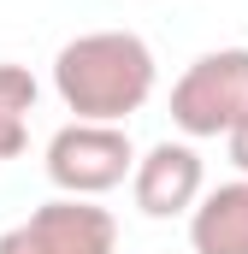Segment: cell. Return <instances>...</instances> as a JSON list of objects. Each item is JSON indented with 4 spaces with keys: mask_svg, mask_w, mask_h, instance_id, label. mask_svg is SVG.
<instances>
[{
    "mask_svg": "<svg viewBox=\"0 0 248 254\" xmlns=\"http://www.w3.org/2000/svg\"><path fill=\"white\" fill-rule=\"evenodd\" d=\"M130 166H136V142H130L124 125L71 119L48 142V184L60 195H77V201H95V195L130 184Z\"/></svg>",
    "mask_w": 248,
    "mask_h": 254,
    "instance_id": "3957f363",
    "label": "cell"
},
{
    "mask_svg": "<svg viewBox=\"0 0 248 254\" xmlns=\"http://www.w3.org/2000/svg\"><path fill=\"white\" fill-rule=\"evenodd\" d=\"M0 254H119V219L95 201L54 195L0 237Z\"/></svg>",
    "mask_w": 248,
    "mask_h": 254,
    "instance_id": "277c9868",
    "label": "cell"
},
{
    "mask_svg": "<svg viewBox=\"0 0 248 254\" xmlns=\"http://www.w3.org/2000/svg\"><path fill=\"white\" fill-rule=\"evenodd\" d=\"M189 249L195 254H248V178L201 190L189 207Z\"/></svg>",
    "mask_w": 248,
    "mask_h": 254,
    "instance_id": "8992f818",
    "label": "cell"
},
{
    "mask_svg": "<svg viewBox=\"0 0 248 254\" xmlns=\"http://www.w3.org/2000/svg\"><path fill=\"white\" fill-rule=\"evenodd\" d=\"M36 77L24 65H0V160H18L30 142V113H36Z\"/></svg>",
    "mask_w": 248,
    "mask_h": 254,
    "instance_id": "52a82bcc",
    "label": "cell"
},
{
    "mask_svg": "<svg viewBox=\"0 0 248 254\" xmlns=\"http://www.w3.org/2000/svg\"><path fill=\"white\" fill-rule=\"evenodd\" d=\"M225 148H231V166H237V172L248 178V119L231 130V136H225Z\"/></svg>",
    "mask_w": 248,
    "mask_h": 254,
    "instance_id": "ba28073f",
    "label": "cell"
},
{
    "mask_svg": "<svg viewBox=\"0 0 248 254\" xmlns=\"http://www.w3.org/2000/svg\"><path fill=\"white\" fill-rule=\"evenodd\" d=\"M160 83L154 48L136 30H83L54 54V95L83 125H124Z\"/></svg>",
    "mask_w": 248,
    "mask_h": 254,
    "instance_id": "6da1fadb",
    "label": "cell"
},
{
    "mask_svg": "<svg viewBox=\"0 0 248 254\" xmlns=\"http://www.w3.org/2000/svg\"><path fill=\"white\" fill-rule=\"evenodd\" d=\"M201 190H207V172H201V154L189 142H154L130 166V201L148 219H184L201 201Z\"/></svg>",
    "mask_w": 248,
    "mask_h": 254,
    "instance_id": "5b68a950",
    "label": "cell"
},
{
    "mask_svg": "<svg viewBox=\"0 0 248 254\" xmlns=\"http://www.w3.org/2000/svg\"><path fill=\"white\" fill-rule=\"evenodd\" d=\"M248 119V48H213L172 83V125L207 142V136H231Z\"/></svg>",
    "mask_w": 248,
    "mask_h": 254,
    "instance_id": "7a4b0ae2",
    "label": "cell"
}]
</instances>
